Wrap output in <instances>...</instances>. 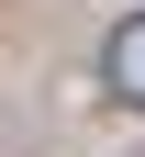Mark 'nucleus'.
Here are the masks:
<instances>
[{
  "mask_svg": "<svg viewBox=\"0 0 145 157\" xmlns=\"http://www.w3.org/2000/svg\"><path fill=\"white\" fill-rule=\"evenodd\" d=\"M100 78H112L123 101H134V112H145V23H123V34H112V45H100Z\"/></svg>",
  "mask_w": 145,
  "mask_h": 157,
  "instance_id": "obj_1",
  "label": "nucleus"
}]
</instances>
